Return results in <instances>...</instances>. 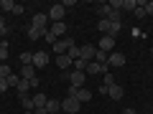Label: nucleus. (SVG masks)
Returning <instances> with one entry per match:
<instances>
[{
	"mask_svg": "<svg viewBox=\"0 0 153 114\" xmlns=\"http://www.w3.org/2000/svg\"><path fill=\"white\" fill-rule=\"evenodd\" d=\"M46 64H49V51H36L33 53V66L36 69H44Z\"/></svg>",
	"mask_w": 153,
	"mask_h": 114,
	"instance_id": "obj_9",
	"label": "nucleus"
},
{
	"mask_svg": "<svg viewBox=\"0 0 153 114\" xmlns=\"http://www.w3.org/2000/svg\"><path fill=\"white\" fill-rule=\"evenodd\" d=\"M46 26H49V15L46 13H36L31 20V28H41V31H46Z\"/></svg>",
	"mask_w": 153,
	"mask_h": 114,
	"instance_id": "obj_8",
	"label": "nucleus"
},
{
	"mask_svg": "<svg viewBox=\"0 0 153 114\" xmlns=\"http://www.w3.org/2000/svg\"><path fill=\"white\" fill-rule=\"evenodd\" d=\"M151 56H153V48H151Z\"/></svg>",
	"mask_w": 153,
	"mask_h": 114,
	"instance_id": "obj_39",
	"label": "nucleus"
},
{
	"mask_svg": "<svg viewBox=\"0 0 153 114\" xmlns=\"http://www.w3.org/2000/svg\"><path fill=\"white\" fill-rule=\"evenodd\" d=\"M33 114H49V112H46V109H36Z\"/></svg>",
	"mask_w": 153,
	"mask_h": 114,
	"instance_id": "obj_38",
	"label": "nucleus"
},
{
	"mask_svg": "<svg viewBox=\"0 0 153 114\" xmlns=\"http://www.w3.org/2000/svg\"><path fill=\"white\" fill-rule=\"evenodd\" d=\"M46 33H49V28H46V31H41V28H28V38H31V41H38V38H44Z\"/></svg>",
	"mask_w": 153,
	"mask_h": 114,
	"instance_id": "obj_17",
	"label": "nucleus"
},
{
	"mask_svg": "<svg viewBox=\"0 0 153 114\" xmlns=\"http://www.w3.org/2000/svg\"><path fill=\"white\" fill-rule=\"evenodd\" d=\"M107 96H112L115 102H117V99H123V96H125V89H123L120 84H112V86H110V91H107Z\"/></svg>",
	"mask_w": 153,
	"mask_h": 114,
	"instance_id": "obj_13",
	"label": "nucleus"
},
{
	"mask_svg": "<svg viewBox=\"0 0 153 114\" xmlns=\"http://www.w3.org/2000/svg\"><path fill=\"white\" fill-rule=\"evenodd\" d=\"M133 13H135V18H138V20H140V18H146V8H143V5H138Z\"/></svg>",
	"mask_w": 153,
	"mask_h": 114,
	"instance_id": "obj_33",
	"label": "nucleus"
},
{
	"mask_svg": "<svg viewBox=\"0 0 153 114\" xmlns=\"http://www.w3.org/2000/svg\"><path fill=\"white\" fill-rule=\"evenodd\" d=\"M64 13H66V8L61 5V3H56V5H51L49 10H46V15H49L51 23H64Z\"/></svg>",
	"mask_w": 153,
	"mask_h": 114,
	"instance_id": "obj_2",
	"label": "nucleus"
},
{
	"mask_svg": "<svg viewBox=\"0 0 153 114\" xmlns=\"http://www.w3.org/2000/svg\"><path fill=\"white\" fill-rule=\"evenodd\" d=\"M143 8H146V15H153V0H151V3H146Z\"/></svg>",
	"mask_w": 153,
	"mask_h": 114,
	"instance_id": "obj_35",
	"label": "nucleus"
},
{
	"mask_svg": "<svg viewBox=\"0 0 153 114\" xmlns=\"http://www.w3.org/2000/svg\"><path fill=\"white\" fill-rule=\"evenodd\" d=\"M13 10H16L13 0H0V13H13Z\"/></svg>",
	"mask_w": 153,
	"mask_h": 114,
	"instance_id": "obj_21",
	"label": "nucleus"
},
{
	"mask_svg": "<svg viewBox=\"0 0 153 114\" xmlns=\"http://www.w3.org/2000/svg\"><path fill=\"white\" fill-rule=\"evenodd\" d=\"M8 33H10V28H8L5 18H3V13H0V36H8Z\"/></svg>",
	"mask_w": 153,
	"mask_h": 114,
	"instance_id": "obj_28",
	"label": "nucleus"
},
{
	"mask_svg": "<svg viewBox=\"0 0 153 114\" xmlns=\"http://www.w3.org/2000/svg\"><path fill=\"white\" fill-rule=\"evenodd\" d=\"M107 56H110V53H105V51H100V48H97V53H94V61H97V64H107Z\"/></svg>",
	"mask_w": 153,
	"mask_h": 114,
	"instance_id": "obj_27",
	"label": "nucleus"
},
{
	"mask_svg": "<svg viewBox=\"0 0 153 114\" xmlns=\"http://www.w3.org/2000/svg\"><path fill=\"white\" fill-rule=\"evenodd\" d=\"M107 71H110V66L107 64H97V61H89V64H87V71H84V74H94V76H97V74H107Z\"/></svg>",
	"mask_w": 153,
	"mask_h": 114,
	"instance_id": "obj_5",
	"label": "nucleus"
},
{
	"mask_svg": "<svg viewBox=\"0 0 153 114\" xmlns=\"http://www.w3.org/2000/svg\"><path fill=\"white\" fill-rule=\"evenodd\" d=\"M26 114H33V112H26Z\"/></svg>",
	"mask_w": 153,
	"mask_h": 114,
	"instance_id": "obj_40",
	"label": "nucleus"
},
{
	"mask_svg": "<svg viewBox=\"0 0 153 114\" xmlns=\"http://www.w3.org/2000/svg\"><path fill=\"white\" fill-rule=\"evenodd\" d=\"M64 79H69V84L74 89H84V81H87V74L84 71H66Z\"/></svg>",
	"mask_w": 153,
	"mask_h": 114,
	"instance_id": "obj_1",
	"label": "nucleus"
},
{
	"mask_svg": "<svg viewBox=\"0 0 153 114\" xmlns=\"http://www.w3.org/2000/svg\"><path fill=\"white\" fill-rule=\"evenodd\" d=\"M112 84H115V76L107 71V74H105V86H112Z\"/></svg>",
	"mask_w": 153,
	"mask_h": 114,
	"instance_id": "obj_34",
	"label": "nucleus"
},
{
	"mask_svg": "<svg viewBox=\"0 0 153 114\" xmlns=\"http://www.w3.org/2000/svg\"><path fill=\"white\" fill-rule=\"evenodd\" d=\"M110 13H112V8H110V3H100V5H97V15H100V18H107Z\"/></svg>",
	"mask_w": 153,
	"mask_h": 114,
	"instance_id": "obj_19",
	"label": "nucleus"
},
{
	"mask_svg": "<svg viewBox=\"0 0 153 114\" xmlns=\"http://www.w3.org/2000/svg\"><path fill=\"white\" fill-rule=\"evenodd\" d=\"M66 56H69L71 61H76V58H79V48H76V46H71V48L66 51Z\"/></svg>",
	"mask_w": 153,
	"mask_h": 114,
	"instance_id": "obj_32",
	"label": "nucleus"
},
{
	"mask_svg": "<svg viewBox=\"0 0 153 114\" xmlns=\"http://www.w3.org/2000/svg\"><path fill=\"white\" fill-rule=\"evenodd\" d=\"M71 46H74V41H71V38H61V41H56L51 48H54V53H56V56H64L66 51L71 48Z\"/></svg>",
	"mask_w": 153,
	"mask_h": 114,
	"instance_id": "obj_4",
	"label": "nucleus"
},
{
	"mask_svg": "<svg viewBox=\"0 0 153 114\" xmlns=\"http://www.w3.org/2000/svg\"><path fill=\"white\" fill-rule=\"evenodd\" d=\"M125 53H110L107 56V66L110 69H120V66H125Z\"/></svg>",
	"mask_w": 153,
	"mask_h": 114,
	"instance_id": "obj_7",
	"label": "nucleus"
},
{
	"mask_svg": "<svg viewBox=\"0 0 153 114\" xmlns=\"http://www.w3.org/2000/svg\"><path fill=\"white\" fill-rule=\"evenodd\" d=\"M18 76H21V79H26V81L36 79V66H21V69H18Z\"/></svg>",
	"mask_w": 153,
	"mask_h": 114,
	"instance_id": "obj_11",
	"label": "nucleus"
},
{
	"mask_svg": "<svg viewBox=\"0 0 153 114\" xmlns=\"http://www.w3.org/2000/svg\"><path fill=\"white\" fill-rule=\"evenodd\" d=\"M71 64H74V61H71L66 53H64V56H56V66H59V69H69Z\"/></svg>",
	"mask_w": 153,
	"mask_h": 114,
	"instance_id": "obj_18",
	"label": "nucleus"
},
{
	"mask_svg": "<svg viewBox=\"0 0 153 114\" xmlns=\"http://www.w3.org/2000/svg\"><path fill=\"white\" fill-rule=\"evenodd\" d=\"M74 99H76L79 104H84V102H89V99H92V91H89V89H76Z\"/></svg>",
	"mask_w": 153,
	"mask_h": 114,
	"instance_id": "obj_15",
	"label": "nucleus"
},
{
	"mask_svg": "<svg viewBox=\"0 0 153 114\" xmlns=\"http://www.w3.org/2000/svg\"><path fill=\"white\" fill-rule=\"evenodd\" d=\"M8 89H10V86H8V81H5V79H0V94L8 91Z\"/></svg>",
	"mask_w": 153,
	"mask_h": 114,
	"instance_id": "obj_36",
	"label": "nucleus"
},
{
	"mask_svg": "<svg viewBox=\"0 0 153 114\" xmlns=\"http://www.w3.org/2000/svg\"><path fill=\"white\" fill-rule=\"evenodd\" d=\"M18 96H26V94H28V89H31V84H28L26 81V79H21V81H18Z\"/></svg>",
	"mask_w": 153,
	"mask_h": 114,
	"instance_id": "obj_23",
	"label": "nucleus"
},
{
	"mask_svg": "<svg viewBox=\"0 0 153 114\" xmlns=\"http://www.w3.org/2000/svg\"><path fill=\"white\" fill-rule=\"evenodd\" d=\"M97 31L105 33V36L110 33V20H107V18H97Z\"/></svg>",
	"mask_w": 153,
	"mask_h": 114,
	"instance_id": "obj_20",
	"label": "nucleus"
},
{
	"mask_svg": "<svg viewBox=\"0 0 153 114\" xmlns=\"http://www.w3.org/2000/svg\"><path fill=\"white\" fill-rule=\"evenodd\" d=\"M21 64H23V66H33V53L23 51V53H21Z\"/></svg>",
	"mask_w": 153,
	"mask_h": 114,
	"instance_id": "obj_24",
	"label": "nucleus"
},
{
	"mask_svg": "<svg viewBox=\"0 0 153 114\" xmlns=\"http://www.w3.org/2000/svg\"><path fill=\"white\" fill-rule=\"evenodd\" d=\"M44 38H46V43H51V46H54V43H56V38H54V36H51V33H46V36H44Z\"/></svg>",
	"mask_w": 153,
	"mask_h": 114,
	"instance_id": "obj_37",
	"label": "nucleus"
},
{
	"mask_svg": "<svg viewBox=\"0 0 153 114\" xmlns=\"http://www.w3.org/2000/svg\"><path fill=\"white\" fill-rule=\"evenodd\" d=\"M21 107L26 109V112H33V109H36V107H33V96H28V94L21 96Z\"/></svg>",
	"mask_w": 153,
	"mask_h": 114,
	"instance_id": "obj_22",
	"label": "nucleus"
},
{
	"mask_svg": "<svg viewBox=\"0 0 153 114\" xmlns=\"http://www.w3.org/2000/svg\"><path fill=\"white\" fill-rule=\"evenodd\" d=\"M143 114H148V112H143Z\"/></svg>",
	"mask_w": 153,
	"mask_h": 114,
	"instance_id": "obj_42",
	"label": "nucleus"
},
{
	"mask_svg": "<svg viewBox=\"0 0 153 114\" xmlns=\"http://www.w3.org/2000/svg\"><path fill=\"white\" fill-rule=\"evenodd\" d=\"M8 61V43L3 41V46H0V64H5Z\"/></svg>",
	"mask_w": 153,
	"mask_h": 114,
	"instance_id": "obj_30",
	"label": "nucleus"
},
{
	"mask_svg": "<svg viewBox=\"0 0 153 114\" xmlns=\"http://www.w3.org/2000/svg\"><path fill=\"white\" fill-rule=\"evenodd\" d=\"M79 107H82V104L76 102L74 96H66L64 102H61V112L64 114H79Z\"/></svg>",
	"mask_w": 153,
	"mask_h": 114,
	"instance_id": "obj_3",
	"label": "nucleus"
},
{
	"mask_svg": "<svg viewBox=\"0 0 153 114\" xmlns=\"http://www.w3.org/2000/svg\"><path fill=\"white\" fill-rule=\"evenodd\" d=\"M5 81H8V86H10V89H13V86H18V81H21V76H18V74H16V71H13V74H10V76H8Z\"/></svg>",
	"mask_w": 153,
	"mask_h": 114,
	"instance_id": "obj_25",
	"label": "nucleus"
},
{
	"mask_svg": "<svg viewBox=\"0 0 153 114\" xmlns=\"http://www.w3.org/2000/svg\"><path fill=\"white\" fill-rule=\"evenodd\" d=\"M94 53H97V46H92V43H87V46H82V48H79V58L82 61H94Z\"/></svg>",
	"mask_w": 153,
	"mask_h": 114,
	"instance_id": "obj_6",
	"label": "nucleus"
},
{
	"mask_svg": "<svg viewBox=\"0 0 153 114\" xmlns=\"http://www.w3.org/2000/svg\"><path fill=\"white\" fill-rule=\"evenodd\" d=\"M71 66H74V71H87V61H82V58H76Z\"/></svg>",
	"mask_w": 153,
	"mask_h": 114,
	"instance_id": "obj_31",
	"label": "nucleus"
},
{
	"mask_svg": "<svg viewBox=\"0 0 153 114\" xmlns=\"http://www.w3.org/2000/svg\"><path fill=\"white\" fill-rule=\"evenodd\" d=\"M10 74H13V69H10V66H8V64H0V79H8Z\"/></svg>",
	"mask_w": 153,
	"mask_h": 114,
	"instance_id": "obj_26",
	"label": "nucleus"
},
{
	"mask_svg": "<svg viewBox=\"0 0 153 114\" xmlns=\"http://www.w3.org/2000/svg\"><path fill=\"white\" fill-rule=\"evenodd\" d=\"M49 33H51L54 38L64 36V33H66V23H51V26H49Z\"/></svg>",
	"mask_w": 153,
	"mask_h": 114,
	"instance_id": "obj_12",
	"label": "nucleus"
},
{
	"mask_svg": "<svg viewBox=\"0 0 153 114\" xmlns=\"http://www.w3.org/2000/svg\"><path fill=\"white\" fill-rule=\"evenodd\" d=\"M46 102H49V96H46V94H41V91L33 94V107H36V109H46Z\"/></svg>",
	"mask_w": 153,
	"mask_h": 114,
	"instance_id": "obj_14",
	"label": "nucleus"
},
{
	"mask_svg": "<svg viewBox=\"0 0 153 114\" xmlns=\"http://www.w3.org/2000/svg\"><path fill=\"white\" fill-rule=\"evenodd\" d=\"M79 114H82V112H79Z\"/></svg>",
	"mask_w": 153,
	"mask_h": 114,
	"instance_id": "obj_43",
	"label": "nucleus"
},
{
	"mask_svg": "<svg viewBox=\"0 0 153 114\" xmlns=\"http://www.w3.org/2000/svg\"><path fill=\"white\" fill-rule=\"evenodd\" d=\"M0 46H3V41H0Z\"/></svg>",
	"mask_w": 153,
	"mask_h": 114,
	"instance_id": "obj_41",
	"label": "nucleus"
},
{
	"mask_svg": "<svg viewBox=\"0 0 153 114\" xmlns=\"http://www.w3.org/2000/svg\"><path fill=\"white\" fill-rule=\"evenodd\" d=\"M46 112H49V114L61 112V102H59V99H49V102H46Z\"/></svg>",
	"mask_w": 153,
	"mask_h": 114,
	"instance_id": "obj_16",
	"label": "nucleus"
},
{
	"mask_svg": "<svg viewBox=\"0 0 153 114\" xmlns=\"http://www.w3.org/2000/svg\"><path fill=\"white\" fill-rule=\"evenodd\" d=\"M135 8H138L135 0H123V8H120V10H135Z\"/></svg>",
	"mask_w": 153,
	"mask_h": 114,
	"instance_id": "obj_29",
	"label": "nucleus"
},
{
	"mask_svg": "<svg viewBox=\"0 0 153 114\" xmlns=\"http://www.w3.org/2000/svg\"><path fill=\"white\" fill-rule=\"evenodd\" d=\"M97 48L105 51V53H110V51L115 48V38H112V36H102V41L97 43Z\"/></svg>",
	"mask_w": 153,
	"mask_h": 114,
	"instance_id": "obj_10",
	"label": "nucleus"
}]
</instances>
